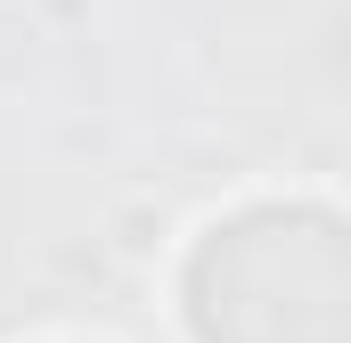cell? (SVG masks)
I'll return each instance as SVG.
<instances>
[{
	"instance_id": "1",
	"label": "cell",
	"mask_w": 351,
	"mask_h": 343,
	"mask_svg": "<svg viewBox=\"0 0 351 343\" xmlns=\"http://www.w3.org/2000/svg\"><path fill=\"white\" fill-rule=\"evenodd\" d=\"M204 343H343V246L327 213H254L196 254Z\"/></svg>"
}]
</instances>
